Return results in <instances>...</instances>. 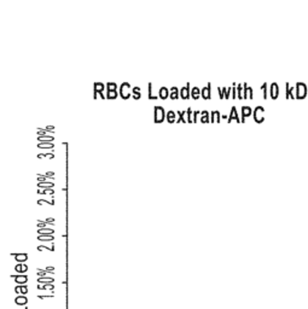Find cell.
Wrapping results in <instances>:
<instances>
[{
    "mask_svg": "<svg viewBox=\"0 0 308 309\" xmlns=\"http://www.w3.org/2000/svg\"><path fill=\"white\" fill-rule=\"evenodd\" d=\"M27 286H24V285H21V295H24V294H27Z\"/></svg>",
    "mask_w": 308,
    "mask_h": 309,
    "instance_id": "7bdbcfd3",
    "label": "cell"
},
{
    "mask_svg": "<svg viewBox=\"0 0 308 309\" xmlns=\"http://www.w3.org/2000/svg\"><path fill=\"white\" fill-rule=\"evenodd\" d=\"M15 302H16V304H18V306H23V304L27 303V298L24 296H20V297H17L15 299Z\"/></svg>",
    "mask_w": 308,
    "mask_h": 309,
    "instance_id": "4316f807",
    "label": "cell"
},
{
    "mask_svg": "<svg viewBox=\"0 0 308 309\" xmlns=\"http://www.w3.org/2000/svg\"><path fill=\"white\" fill-rule=\"evenodd\" d=\"M263 112H265V109L261 105H257V106L254 109V112H253V116H254V120L256 123H262L265 117H263Z\"/></svg>",
    "mask_w": 308,
    "mask_h": 309,
    "instance_id": "277c9868",
    "label": "cell"
},
{
    "mask_svg": "<svg viewBox=\"0 0 308 309\" xmlns=\"http://www.w3.org/2000/svg\"><path fill=\"white\" fill-rule=\"evenodd\" d=\"M270 92H271V98L273 100H275V99L278 98V95H279V86H278L277 82H272L271 84Z\"/></svg>",
    "mask_w": 308,
    "mask_h": 309,
    "instance_id": "52a82bcc",
    "label": "cell"
},
{
    "mask_svg": "<svg viewBox=\"0 0 308 309\" xmlns=\"http://www.w3.org/2000/svg\"><path fill=\"white\" fill-rule=\"evenodd\" d=\"M193 111L191 110V108H187V110H186V117H187V122L189 123H191V122H193Z\"/></svg>",
    "mask_w": 308,
    "mask_h": 309,
    "instance_id": "4dcf8cb0",
    "label": "cell"
},
{
    "mask_svg": "<svg viewBox=\"0 0 308 309\" xmlns=\"http://www.w3.org/2000/svg\"><path fill=\"white\" fill-rule=\"evenodd\" d=\"M38 227L39 228H46V225H47V222L46 221H43V220H38Z\"/></svg>",
    "mask_w": 308,
    "mask_h": 309,
    "instance_id": "f35d334b",
    "label": "cell"
},
{
    "mask_svg": "<svg viewBox=\"0 0 308 309\" xmlns=\"http://www.w3.org/2000/svg\"><path fill=\"white\" fill-rule=\"evenodd\" d=\"M201 122L202 123H208V122H210V115L207 110L201 111Z\"/></svg>",
    "mask_w": 308,
    "mask_h": 309,
    "instance_id": "9a60e30c",
    "label": "cell"
},
{
    "mask_svg": "<svg viewBox=\"0 0 308 309\" xmlns=\"http://www.w3.org/2000/svg\"><path fill=\"white\" fill-rule=\"evenodd\" d=\"M171 92H179V88H178L176 86H173V87L171 88Z\"/></svg>",
    "mask_w": 308,
    "mask_h": 309,
    "instance_id": "c3c4849f",
    "label": "cell"
},
{
    "mask_svg": "<svg viewBox=\"0 0 308 309\" xmlns=\"http://www.w3.org/2000/svg\"><path fill=\"white\" fill-rule=\"evenodd\" d=\"M176 113L179 115V118L176 120V122H184V123H186V122H187V117H186V111H184V110H178Z\"/></svg>",
    "mask_w": 308,
    "mask_h": 309,
    "instance_id": "e0dca14e",
    "label": "cell"
},
{
    "mask_svg": "<svg viewBox=\"0 0 308 309\" xmlns=\"http://www.w3.org/2000/svg\"><path fill=\"white\" fill-rule=\"evenodd\" d=\"M132 94H133V98L135 100H139L140 99V93H132Z\"/></svg>",
    "mask_w": 308,
    "mask_h": 309,
    "instance_id": "7dc6e473",
    "label": "cell"
},
{
    "mask_svg": "<svg viewBox=\"0 0 308 309\" xmlns=\"http://www.w3.org/2000/svg\"><path fill=\"white\" fill-rule=\"evenodd\" d=\"M12 278H15L16 283H18V284H24V283H27L28 278H27V275H12Z\"/></svg>",
    "mask_w": 308,
    "mask_h": 309,
    "instance_id": "cb8c5ba5",
    "label": "cell"
},
{
    "mask_svg": "<svg viewBox=\"0 0 308 309\" xmlns=\"http://www.w3.org/2000/svg\"><path fill=\"white\" fill-rule=\"evenodd\" d=\"M93 92H97V93L104 92V84L103 82H94L93 84Z\"/></svg>",
    "mask_w": 308,
    "mask_h": 309,
    "instance_id": "ffe728a7",
    "label": "cell"
},
{
    "mask_svg": "<svg viewBox=\"0 0 308 309\" xmlns=\"http://www.w3.org/2000/svg\"><path fill=\"white\" fill-rule=\"evenodd\" d=\"M296 91V99H305L307 97V85L305 82H297L295 86Z\"/></svg>",
    "mask_w": 308,
    "mask_h": 309,
    "instance_id": "7a4b0ae2",
    "label": "cell"
},
{
    "mask_svg": "<svg viewBox=\"0 0 308 309\" xmlns=\"http://www.w3.org/2000/svg\"><path fill=\"white\" fill-rule=\"evenodd\" d=\"M12 256L16 258V261L18 262H24L28 260V255L26 253H21V254H12Z\"/></svg>",
    "mask_w": 308,
    "mask_h": 309,
    "instance_id": "2e32d148",
    "label": "cell"
},
{
    "mask_svg": "<svg viewBox=\"0 0 308 309\" xmlns=\"http://www.w3.org/2000/svg\"><path fill=\"white\" fill-rule=\"evenodd\" d=\"M169 98H171L172 100H175L179 98V92H171V94H169Z\"/></svg>",
    "mask_w": 308,
    "mask_h": 309,
    "instance_id": "ab89813d",
    "label": "cell"
},
{
    "mask_svg": "<svg viewBox=\"0 0 308 309\" xmlns=\"http://www.w3.org/2000/svg\"><path fill=\"white\" fill-rule=\"evenodd\" d=\"M232 91V88L230 87H222V93H224V98L225 99H230V93Z\"/></svg>",
    "mask_w": 308,
    "mask_h": 309,
    "instance_id": "83f0119b",
    "label": "cell"
},
{
    "mask_svg": "<svg viewBox=\"0 0 308 309\" xmlns=\"http://www.w3.org/2000/svg\"><path fill=\"white\" fill-rule=\"evenodd\" d=\"M221 116L220 115V111H217V110H213L212 112H210V122H213V123H219L221 120Z\"/></svg>",
    "mask_w": 308,
    "mask_h": 309,
    "instance_id": "7c38bea8",
    "label": "cell"
},
{
    "mask_svg": "<svg viewBox=\"0 0 308 309\" xmlns=\"http://www.w3.org/2000/svg\"><path fill=\"white\" fill-rule=\"evenodd\" d=\"M243 84H237V98L238 99H243Z\"/></svg>",
    "mask_w": 308,
    "mask_h": 309,
    "instance_id": "484cf974",
    "label": "cell"
},
{
    "mask_svg": "<svg viewBox=\"0 0 308 309\" xmlns=\"http://www.w3.org/2000/svg\"><path fill=\"white\" fill-rule=\"evenodd\" d=\"M261 89H262V92H263V99L267 100V98H268V94H267V82L262 84L261 86Z\"/></svg>",
    "mask_w": 308,
    "mask_h": 309,
    "instance_id": "836d02e7",
    "label": "cell"
},
{
    "mask_svg": "<svg viewBox=\"0 0 308 309\" xmlns=\"http://www.w3.org/2000/svg\"><path fill=\"white\" fill-rule=\"evenodd\" d=\"M132 93H140V87L139 86H135L132 88Z\"/></svg>",
    "mask_w": 308,
    "mask_h": 309,
    "instance_id": "ee69618b",
    "label": "cell"
},
{
    "mask_svg": "<svg viewBox=\"0 0 308 309\" xmlns=\"http://www.w3.org/2000/svg\"><path fill=\"white\" fill-rule=\"evenodd\" d=\"M180 95H181V98L183 99H189L190 98V95H191V91H190V82L186 84L185 87H181L180 89Z\"/></svg>",
    "mask_w": 308,
    "mask_h": 309,
    "instance_id": "8fae6325",
    "label": "cell"
},
{
    "mask_svg": "<svg viewBox=\"0 0 308 309\" xmlns=\"http://www.w3.org/2000/svg\"><path fill=\"white\" fill-rule=\"evenodd\" d=\"M232 121H236V122H238V123H240V120H239V116H238V112H237V109H236V106H232L231 108V112H230V116H229V120H227V122L230 123V122H232Z\"/></svg>",
    "mask_w": 308,
    "mask_h": 309,
    "instance_id": "ba28073f",
    "label": "cell"
},
{
    "mask_svg": "<svg viewBox=\"0 0 308 309\" xmlns=\"http://www.w3.org/2000/svg\"><path fill=\"white\" fill-rule=\"evenodd\" d=\"M201 113V111H198V110H196V111H193V116H192V118H193V122H197V118H198V115Z\"/></svg>",
    "mask_w": 308,
    "mask_h": 309,
    "instance_id": "b9f144b4",
    "label": "cell"
},
{
    "mask_svg": "<svg viewBox=\"0 0 308 309\" xmlns=\"http://www.w3.org/2000/svg\"><path fill=\"white\" fill-rule=\"evenodd\" d=\"M15 269H16V272H18V273H24V272L28 271V266L24 264V263H18V264H16Z\"/></svg>",
    "mask_w": 308,
    "mask_h": 309,
    "instance_id": "d4e9b609",
    "label": "cell"
},
{
    "mask_svg": "<svg viewBox=\"0 0 308 309\" xmlns=\"http://www.w3.org/2000/svg\"><path fill=\"white\" fill-rule=\"evenodd\" d=\"M232 86H233L232 91H231V93H232V98H233V99H236V98H237V84H232Z\"/></svg>",
    "mask_w": 308,
    "mask_h": 309,
    "instance_id": "d590c367",
    "label": "cell"
},
{
    "mask_svg": "<svg viewBox=\"0 0 308 309\" xmlns=\"http://www.w3.org/2000/svg\"><path fill=\"white\" fill-rule=\"evenodd\" d=\"M54 184L52 181H44V182H38L39 189H53Z\"/></svg>",
    "mask_w": 308,
    "mask_h": 309,
    "instance_id": "ac0fdd59",
    "label": "cell"
},
{
    "mask_svg": "<svg viewBox=\"0 0 308 309\" xmlns=\"http://www.w3.org/2000/svg\"><path fill=\"white\" fill-rule=\"evenodd\" d=\"M107 87H108V91H114V89H116L117 85L115 82H108L107 84Z\"/></svg>",
    "mask_w": 308,
    "mask_h": 309,
    "instance_id": "8d00e7d4",
    "label": "cell"
},
{
    "mask_svg": "<svg viewBox=\"0 0 308 309\" xmlns=\"http://www.w3.org/2000/svg\"><path fill=\"white\" fill-rule=\"evenodd\" d=\"M201 95H202V98L206 99V100L212 98V84L208 82L206 87H203L201 89Z\"/></svg>",
    "mask_w": 308,
    "mask_h": 309,
    "instance_id": "5b68a950",
    "label": "cell"
},
{
    "mask_svg": "<svg viewBox=\"0 0 308 309\" xmlns=\"http://www.w3.org/2000/svg\"><path fill=\"white\" fill-rule=\"evenodd\" d=\"M54 158V153L53 152H46V153H39L38 158Z\"/></svg>",
    "mask_w": 308,
    "mask_h": 309,
    "instance_id": "f1b7e54d",
    "label": "cell"
},
{
    "mask_svg": "<svg viewBox=\"0 0 308 309\" xmlns=\"http://www.w3.org/2000/svg\"><path fill=\"white\" fill-rule=\"evenodd\" d=\"M45 221H46L47 223H51V225H53L56 220H54V219H53V217H47V219H46V220H45Z\"/></svg>",
    "mask_w": 308,
    "mask_h": 309,
    "instance_id": "f6af8a7d",
    "label": "cell"
},
{
    "mask_svg": "<svg viewBox=\"0 0 308 309\" xmlns=\"http://www.w3.org/2000/svg\"><path fill=\"white\" fill-rule=\"evenodd\" d=\"M240 111H242V118H240L242 122H244L245 118L248 116H251V115H253V112H254L253 109H251V106H248V105H243Z\"/></svg>",
    "mask_w": 308,
    "mask_h": 309,
    "instance_id": "8992f818",
    "label": "cell"
},
{
    "mask_svg": "<svg viewBox=\"0 0 308 309\" xmlns=\"http://www.w3.org/2000/svg\"><path fill=\"white\" fill-rule=\"evenodd\" d=\"M45 203H47V204H50V205H53V204H54V199L51 200V202H48V200H46V199H39V200H38V204H45Z\"/></svg>",
    "mask_w": 308,
    "mask_h": 309,
    "instance_id": "74e56055",
    "label": "cell"
},
{
    "mask_svg": "<svg viewBox=\"0 0 308 309\" xmlns=\"http://www.w3.org/2000/svg\"><path fill=\"white\" fill-rule=\"evenodd\" d=\"M38 239H39V240H51V241L54 240L53 235H39Z\"/></svg>",
    "mask_w": 308,
    "mask_h": 309,
    "instance_id": "d6a6232c",
    "label": "cell"
},
{
    "mask_svg": "<svg viewBox=\"0 0 308 309\" xmlns=\"http://www.w3.org/2000/svg\"><path fill=\"white\" fill-rule=\"evenodd\" d=\"M53 232L54 231L52 228H39L38 230V234L39 235H52Z\"/></svg>",
    "mask_w": 308,
    "mask_h": 309,
    "instance_id": "d6986e66",
    "label": "cell"
},
{
    "mask_svg": "<svg viewBox=\"0 0 308 309\" xmlns=\"http://www.w3.org/2000/svg\"><path fill=\"white\" fill-rule=\"evenodd\" d=\"M243 88H244V92H243V99H253V88L250 86H248L247 84H243Z\"/></svg>",
    "mask_w": 308,
    "mask_h": 309,
    "instance_id": "9c48e42d",
    "label": "cell"
},
{
    "mask_svg": "<svg viewBox=\"0 0 308 309\" xmlns=\"http://www.w3.org/2000/svg\"><path fill=\"white\" fill-rule=\"evenodd\" d=\"M46 193H50V194H53V193H54V191H53L52 189H44V190H41V189H39V190H38V194H46Z\"/></svg>",
    "mask_w": 308,
    "mask_h": 309,
    "instance_id": "1f68e13d",
    "label": "cell"
},
{
    "mask_svg": "<svg viewBox=\"0 0 308 309\" xmlns=\"http://www.w3.org/2000/svg\"><path fill=\"white\" fill-rule=\"evenodd\" d=\"M107 98L108 99H115L117 98V91L114 89V91H108L107 92Z\"/></svg>",
    "mask_w": 308,
    "mask_h": 309,
    "instance_id": "f546056e",
    "label": "cell"
},
{
    "mask_svg": "<svg viewBox=\"0 0 308 309\" xmlns=\"http://www.w3.org/2000/svg\"><path fill=\"white\" fill-rule=\"evenodd\" d=\"M217 93H219V95H220V99H224V93H222V88L217 87Z\"/></svg>",
    "mask_w": 308,
    "mask_h": 309,
    "instance_id": "bcb514c9",
    "label": "cell"
},
{
    "mask_svg": "<svg viewBox=\"0 0 308 309\" xmlns=\"http://www.w3.org/2000/svg\"><path fill=\"white\" fill-rule=\"evenodd\" d=\"M38 281L39 283H43V281H45V283H52L53 281V278H39Z\"/></svg>",
    "mask_w": 308,
    "mask_h": 309,
    "instance_id": "60d3db41",
    "label": "cell"
},
{
    "mask_svg": "<svg viewBox=\"0 0 308 309\" xmlns=\"http://www.w3.org/2000/svg\"><path fill=\"white\" fill-rule=\"evenodd\" d=\"M285 86H286V88H285V95H286V99H296V94L294 93L295 88H294V87H291L289 82H286Z\"/></svg>",
    "mask_w": 308,
    "mask_h": 309,
    "instance_id": "30bf717a",
    "label": "cell"
},
{
    "mask_svg": "<svg viewBox=\"0 0 308 309\" xmlns=\"http://www.w3.org/2000/svg\"><path fill=\"white\" fill-rule=\"evenodd\" d=\"M38 148H40V149H53V148H54V144H53L52 141L39 143V144H38Z\"/></svg>",
    "mask_w": 308,
    "mask_h": 309,
    "instance_id": "44dd1931",
    "label": "cell"
},
{
    "mask_svg": "<svg viewBox=\"0 0 308 309\" xmlns=\"http://www.w3.org/2000/svg\"><path fill=\"white\" fill-rule=\"evenodd\" d=\"M153 112H155V116H153L155 123H161V122H163V120L167 117V112L164 111L163 106H161V105H155Z\"/></svg>",
    "mask_w": 308,
    "mask_h": 309,
    "instance_id": "6da1fadb",
    "label": "cell"
},
{
    "mask_svg": "<svg viewBox=\"0 0 308 309\" xmlns=\"http://www.w3.org/2000/svg\"><path fill=\"white\" fill-rule=\"evenodd\" d=\"M54 139L53 135H46L44 133H38V140L40 143H45V141H52Z\"/></svg>",
    "mask_w": 308,
    "mask_h": 309,
    "instance_id": "5bb4252c",
    "label": "cell"
},
{
    "mask_svg": "<svg viewBox=\"0 0 308 309\" xmlns=\"http://www.w3.org/2000/svg\"><path fill=\"white\" fill-rule=\"evenodd\" d=\"M191 97H192L194 100L199 98V97H201V89H199V87H193L191 89Z\"/></svg>",
    "mask_w": 308,
    "mask_h": 309,
    "instance_id": "603a6c76",
    "label": "cell"
},
{
    "mask_svg": "<svg viewBox=\"0 0 308 309\" xmlns=\"http://www.w3.org/2000/svg\"><path fill=\"white\" fill-rule=\"evenodd\" d=\"M158 97L152 95V84L149 82V99H157Z\"/></svg>",
    "mask_w": 308,
    "mask_h": 309,
    "instance_id": "e575fe53",
    "label": "cell"
},
{
    "mask_svg": "<svg viewBox=\"0 0 308 309\" xmlns=\"http://www.w3.org/2000/svg\"><path fill=\"white\" fill-rule=\"evenodd\" d=\"M169 94H171V91L167 88V87H161L160 91H158V98L161 99H167Z\"/></svg>",
    "mask_w": 308,
    "mask_h": 309,
    "instance_id": "4fadbf2b",
    "label": "cell"
},
{
    "mask_svg": "<svg viewBox=\"0 0 308 309\" xmlns=\"http://www.w3.org/2000/svg\"><path fill=\"white\" fill-rule=\"evenodd\" d=\"M175 115H176V112L173 111V110L167 111V117H166V118H167V121L169 122V123H172V122H175V121H176Z\"/></svg>",
    "mask_w": 308,
    "mask_h": 309,
    "instance_id": "7402d4cb",
    "label": "cell"
},
{
    "mask_svg": "<svg viewBox=\"0 0 308 309\" xmlns=\"http://www.w3.org/2000/svg\"><path fill=\"white\" fill-rule=\"evenodd\" d=\"M120 95L122 99H128L132 95V88L129 82H122L120 86Z\"/></svg>",
    "mask_w": 308,
    "mask_h": 309,
    "instance_id": "3957f363",
    "label": "cell"
}]
</instances>
